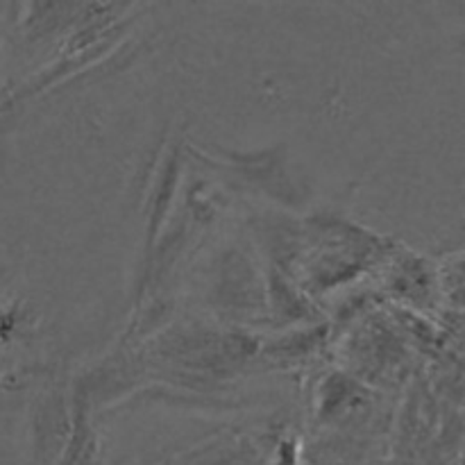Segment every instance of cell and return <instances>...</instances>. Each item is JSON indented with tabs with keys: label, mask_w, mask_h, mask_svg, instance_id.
<instances>
[]
</instances>
